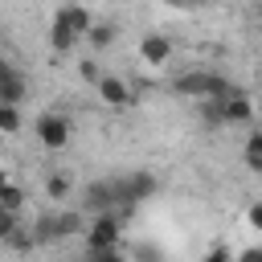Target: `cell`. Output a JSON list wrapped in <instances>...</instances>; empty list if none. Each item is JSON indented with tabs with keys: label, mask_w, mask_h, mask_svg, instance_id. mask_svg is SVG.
<instances>
[{
	"label": "cell",
	"mask_w": 262,
	"mask_h": 262,
	"mask_svg": "<svg viewBox=\"0 0 262 262\" xmlns=\"http://www.w3.org/2000/svg\"><path fill=\"white\" fill-rule=\"evenodd\" d=\"M33 135H37L41 147L61 151V147L70 143V135H74V123H70V115H61V111H45V115L33 123Z\"/></svg>",
	"instance_id": "1"
},
{
	"label": "cell",
	"mask_w": 262,
	"mask_h": 262,
	"mask_svg": "<svg viewBox=\"0 0 262 262\" xmlns=\"http://www.w3.org/2000/svg\"><path fill=\"white\" fill-rule=\"evenodd\" d=\"M86 246H90V254L119 250V217H115V213H98V217L86 225Z\"/></svg>",
	"instance_id": "2"
},
{
	"label": "cell",
	"mask_w": 262,
	"mask_h": 262,
	"mask_svg": "<svg viewBox=\"0 0 262 262\" xmlns=\"http://www.w3.org/2000/svg\"><path fill=\"white\" fill-rule=\"evenodd\" d=\"M25 94H29V82H25V74H20L12 61H4V57H0V102L20 111Z\"/></svg>",
	"instance_id": "3"
},
{
	"label": "cell",
	"mask_w": 262,
	"mask_h": 262,
	"mask_svg": "<svg viewBox=\"0 0 262 262\" xmlns=\"http://www.w3.org/2000/svg\"><path fill=\"white\" fill-rule=\"evenodd\" d=\"M168 57H172V41L164 33H143L139 37V61L143 66L160 70V66H168Z\"/></svg>",
	"instance_id": "4"
},
{
	"label": "cell",
	"mask_w": 262,
	"mask_h": 262,
	"mask_svg": "<svg viewBox=\"0 0 262 262\" xmlns=\"http://www.w3.org/2000/svg\"><path fill=\"white\" fill-rule=\"evenodd\" d=\"M94 90H98V98H102L106 106H115V111H119V106H131V102H135V90H131V86H127L123 78H115V74H102V82H98Z\"/></svg>",
	"instance_id": "5"
},
{
	"label": "cell",
	"mask_w": 262,
	"mask_h": 262,
	"mask_svg": "<svg viewBox=\"0 0 262 262\" xmlns=\"http://www.w3.org/2000/svg\"><path fill=\"white\" fill-rule=\"evenodd\" d=\"M217 106H221V123H250L254 119V98L242 90H229Z\"/></svg>",
	"instance_id": "6"
},
{
	"label": "cell",
	"mask_w": 262,
	"mask_h": 262,
	"mask_svg": "<svg viewBox=\"0 0 262 262\" xmlns=\"http://www.w3.org/2000/svg\"><path fill=\"white\" fill-rule=\"evenodd\" d=\"M115 188H119V201H123V205H139V201H147V196L156 192V176H147V172H135V176L119 180Z\"/></svg>",
	"instance_id": "7"
},
{
	"label": "cell",
	"mask_w": 262,
	"mask_h": 262,
	"mask_svg": "<svg viewBox=\"0 0 262 262\" xmlns=\"http://www.w3.org/2000/svg\"><path fill=\"white\" fill-rule=\"evenodd\" d=\"M57 20H61L74 37H90V29L98 25V20H94V12H90V8H82V4H66V8L57 12Z\"/></svg>",
	"instance_id": "8"
},
{
	"label": "cell",
	"mask_w": 262,
	"mask_h": 262,
	"mask_svg": "<svg viewBox=\"0 0 262 262\" xmlns=\"http://www.w3.org/2000/svg\"><path fill=\"white\" fill-rule=\"evenodd\" d=\"M111 205H119V188L111 180H94L86 188V209L98 217V213H111Z\"/></svg>",
	"instance_id": "9"
},
{
	"label": "cell",
	"mask_w": 262,
	"mask_h": 262,
	"mask_svg": "<svg viewBox=\"0 0 262 262\" xmlns=\"http://www.w3.org/2000/svg\"><path fill=\"white\" fill-rule=\"evenodd\" d=\"M242 160H246V168H250V172H262V127H258V131H250Z\"/></svg>",
	"instance_id": "10"
},
{
	"label": "cell",
	"mask_w": 262,
	"mask_h": 262,
	"mask_svg": "<svg viewBox=\"0 0 262 262\" xmlns=\"http://www.w3.org/2000/svg\"><path fill=\"white\" fill-rule=\"evenodd\" d=\"M74 41H78V37H74V33H70V29H66L57 16H53V29H49V45H53L57 53H70V49H74Z\"/></svg>",
	"instance_id": "11"
},
{
	"label": "cell",
	"mask_w": 262,
	"mask_h": 262,
	"mask_svg": "<svg viewBox=\"0 0 262 262\" xmlns=\"http://www.w3.org/2000/svg\"><path fill=\"white\" fill-rule=\"evenodd\" d=\"M0 209H4V213H12V217H16V213H20V209H25V188H20V184H8V188H4V192H0Z\"/></svg>",
	"instance_id": "12"
},
{
	"label": "cell",
	"mask_w": 262,
	"mask_h": 262,
	"mask_svg": "<svg viewBox=\"0 0 262 262\" xmlns=\"http://www.w3.org/2000/svg\"><path fill=\"white\" fill-rule=\"evenodd\" d=\"M45 192H49L53 201H66V196H70V176H66V172H49Z\"/></svg>",
	"instance_id": "13"
},
{
	"label": "cell",
	"mask_w": 262,
	"mask_h": 262,
	"mask_svg": "<svg viewBox=\"0 0 262 262\" xmlns=\"http://www.w3.org/2000/svg\"><path fill=\"white\" fill-rule=\"evenodd\" d=\"M20 131V111L0 102V135H16Z\"/></svg>",
	"instance_id": "14"
},
{
	"label": "cell",
	"mask_w": 262,
	"mask_h": 262,
	"mask_svg": "<svg viewBox=\"0 0 262 262\" xmlns=\"http://www.w3.org/2000/svg\"><path fill=\"white\" fill-rule=\"evenodd\" d=\"M86 41H90L94 49H106V45L115 41V25H102V20H98V25L90 29V37H86Z\"/></svg>",
	"instance_id": "15"
},
{
	"label": "cell",
	"mask_w": 262,
	"mask_h": 262,
	"mask_svg": "<svg viewBox=\"0 0 262 262\" xmlns=\"http://www.w3.org/2000/svg\"><path fill=\"white\" fill-rule=\"evenodd\" d=\"M131 262H160L156 246H131Z\"/></svg>",
	"instance_id": "16"
},
{
	"label": "cell",
	"mask_w": 262,
	"mask_h": 262,
	"mask_svg": "<svg viewBox=\"0 0 262 262\" xmlns=\"http://www.w3.org/2000/svg\"><path fill=\"white\" fill-rule=\"evenodd\" d=\"M12 237H16V217L0 209V242H12Z\"/></svg>",
	"instance_id": "17"
},
{
	"label": "cell",
	"mask_w": 262,
	"mask_h": 262,
	"mask_svg": "<svg viewBox=\"0 0 262 262\" xmlns=\"http://www.w3.org/2000/svg\"><path fill=\"white\" fill-rule=\"evenodd\" d=\"M78 74H82L90 86H98V82H102V74H98V66H94L90 57H86V61H78Z\"/></svg>",
	"instance_id": "18"
},
{
	"label": "cell",
	"mask_w": 262,
	"mask_h": 262,
	"mask_svg": "<svg viewBox=\"0 0 262 262\" xmlns=\"http://www.w3.org/2000/svg\"><path fill=\"white\" fill-rule=\"evenodd\" d=\"M246 225H250V229H262V201H254V205L246 209Z\"/></svg>",
	"instance_id": "19"
},
{
	"label": "cell",
	"mask_w": 262,
	"mask_h": 262,
	"mask_svg": "<svg viewBox=\"0 0 262 262\" xmlns=\"http://www.w3.org/2000/svg\"><path fill=\"white\" fill-rule=\"evenodd\" d=\"M201 262H237V258H229V250H225V246H213V250H209Z\"/></svg>",
	"instance_id": "20"
},
{
	"label": "cell",
	"mask_w": 262,
	"mask_h": 262,
	"mask_svg": "<svg viewBox=\"0 0 262 262\" xmlns=\"http://www.w3.org/2000/svg\"><path fill=\"white\" fill-rule=\"evenodd\" d=\"M90 262H127L119 250H102V254H90Z\"/></svg>",
	"instance_id": "21"
},
{
	"label": "cell",
	"mask_w": 262,
	"mask_h": 262,
	"mask_svg": "<svg viewBox=\"0 0 262 262\" xmlns=\"http://www.w3.org/2000/svg\"><path fill=\"white\" fill-rule=\"evenodd\" d=\"M237 262H262V246H250V250H242V254H237Z\"/></svg>",
	"instance_id": "22"
},
{
	"label": "cell",
	"mask_w": 262,
	"mask_h": 262,
	"mask_svg": "<svg viewBox=\"0 0 262 262\" xmlns=\"http://www.w3.org/2000/svg\"><path fill=\"white\" fill-rule=\"evenodd\" d=\"M254 119H262V94L254 98Z\"/></svg>",
	"instance_id": "23"
},
{
	"label": "cell",
	"mask_w": 262,
	"mask_h": 262,
	"mask_svg": "<svg viewBox=\"0 0 262 262\" xmlns=\"http://www.w3.org/2000/svg\"><path fill=\"white\" fill-rule=\"evenodd\" d=\"M8 184H12V180H8V172H4V168H0V192H4V188H8Z\"/></svg>",
	"instance_id": "24"
}]
</instances>
